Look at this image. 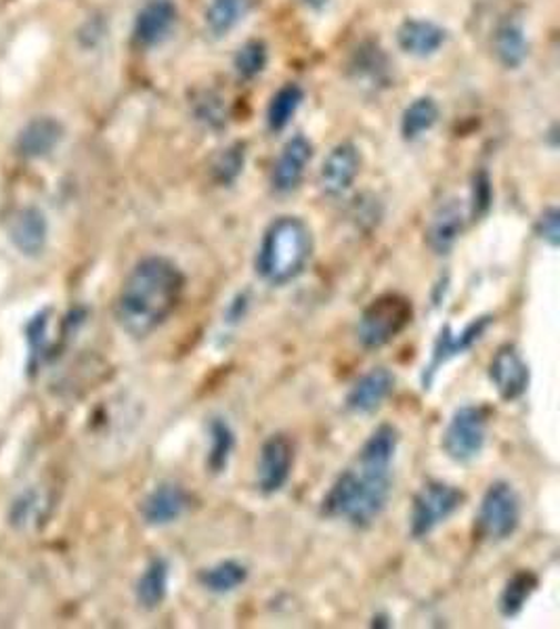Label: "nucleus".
<instances>
[{
    "instance_id": "f257e3e1",
    "label": "nucleus",
    "mask_w": 560,
    "mask_h": 629,
    "mask_svg": "<svg viewBox=\"0 0 560 629\" xmlns=\"http://www.w3.org/2000/svg\"><path fill=\"white\" fill-rule=\"evenodd\" d=\"M397 447V428L390 424L378 426L364 443L355 464L329 487L322 501V513L355 527H369L387 508Z\"/></svg>"
},
{
    "instance_id": "f03ea898",
    "label": "nucleus",
    "mask_w": 560,
    "mask_h": 629,
    "mask_svg": "<svg viewBox=\"0 0 560 629\" xmlns=\"http://www.w3.org/2000/svg\"><path fill=\"white\" fill-rule=\"evenodd\" d=\"M185 290V275L166 256H147L126 275L116 298V322L129 336L145 338L166 324Z\"/></svg>"
},
{
    "instance_id": "7ed1b4c3",
    "label": "nucleus",
    "mask_w": 560,
    "mask_h": 629,
    "mask_svg": "<svg viewBox=\"0 0 560 629\" xmlns=\"http://www.w3.org/2000/svg\"><path fill=\"white\" fill-rule=\"evenodd\" d=\"M313 235L298 216H279L271 223L256 254V273L269 286H288L309 265Z\"/></svg>"
},
{
    "instance_id": "20e7f679",
    "label": "nucleus",
    "mask_w": 560,
    "mask_h": 629,
    "mask_svg": "<svg viewBox=\"0 0 560 629\" xmlns=\"http://www.w3.org/2000/svg\"><path fill=\"white\" fill-rule=\"evenodd\" d=\"M414 306L401 294H385L366 306L357 324V341L367 351L393 343L411 324Z\"/></svg>"
},
{
    "instance_id": "39448f33",
    "label": "nucleus",
    "mask_w": 560,
    "mask_h": 629,
    "mask_svg": "<svg viewBox=\"0 0 560 629\" xmlns=\"http://www.w3.org/2000/svg\"><path fill=\"white\" fill-rule=\"evenodd\" d=\"M521 497L517 489L506 480H496L481 499L477 518L479 534L491 544L506 541L521 527Z\"/></svg>"
},
{
    "instance_id": "423d86ee",
    "label": "nucleus",
    "mask_w": 560,
    "mask_h": 629,
    "mask_svg": "<svg viewBox=\"0 0 560 629\" xmlns=\"http://www.w3.org/2000/svg\"><path fill=\"white\" fill-rule=\"evenodd\" d=\"M489 430V414L479 405H464L454 412L445 428L441 447L445 456L458 464H468L483 454Z\"/></svg>"
},
{
    "instance_id": "0eeeda50",
    "label": "nucleus",
    "mask_w": 560,
    "mask_h": 629,
    "mask_svg": "<svg viewBox=\"0 0 560 629\" xmlns=\"http://www.w3.org/2000/svg\"><path fill=\"white\" fill-rule=\"evenodd\" d=\"M464 491L447 483H426L414 497L409 534L414 539H426L462 508Z\"/></svg>"
},
{
    "instance_id": "6e6552de",
    "label": "nucleus",
    "mask_w": 560,
    "mask_h": 629,
    "mask_svg": "<svg viewBox=\"0 0 560 629\" xmlns=\"http://www.w3.org/2000/svg\"><path fill=\"white\" fill-rule=\"evenodd\" d=\"M491 324H493V317L485 315V317L472 319L470 324L464 325L462 332H454L451 325H445L444 329L439 332L437 341H435L432 357H430V363L426 365L425 374H422L425 388L432 384L435 376L439 374V369L444 367L445 363L468 353L475 344L479 343Z\"/></svg>"
},
{
    "instance_id": "1a4fd4ad",
    "label": "nucleus",
    "mask_w": 560,
    "mask_h": 629,
    "mask_svg": "<svg viewBox=\"0 0 560 629\" xmlns=\"http://www.w3.org/2000/svg\"><path fill=\"white\" fill-rule=\"evenodd\" d=\"M292 466H294V445L286 435H273L263 443L258 468H256V483L265 496L279 494L291 480Z\"/></svg>"
},
{
    "instance_id": "9d476101",
    "label": "nucleus",
    "mask_w": 560,
    "mask_h": 629,
    "mask_svg": "<svg viewBox=\"0 0 560 629\" xmlns=\"http://www.w3.org/2000/svg\"><path fill=\"white\" fill-rule=\"evenodd\" d=\"M489 381L503 400L521 399L529 388L531 372L515 346H502L489 363Z\"/></svg>"
},
{
    "instance_id": "9b49d317",
    "label": "nucleus",
    "mask_w": 560,
    "mask_h": 629,
    "mask_svg": "<svg viewBox=\"0 0 560 629\" xmlns=\"http://www.w3.org/2000/svg\"><path fill=\"white\" fill-rule=\"evenodd\" d=\"M362 166V158L353 143H340L328 153L322 172H319V187L329 197H340L345 195Z\"/></svg>"
},
{
    "instance_id": "f8f14e48",
    "label": "nucleus",
    "mask_w": 560,
    "mask_h": 629,
    "mask_svg": "<svg viewBox=\"0 0 560 629\" xmlns=\"http://www.w3.org/2000/svg\"><path fill=\"white\" fill-rule=\"evenodd\" d=\"M395 388V376L387 367H374L350 386L347 409L357 416L374 414L383 407Z\"/></svg>"
},
{
    "instance_id": "ddd939ff",
    "label": "nucleus",
    "mask_w": 560,
    "mask_h": 629,
    "mask_svg": "<svg viewBox=\"0 0 560 629\" xmlns=\"http://www.w3.org/2000/svg\"><path fill=\"white\" fill-rule=\"evenodd\" d=\"M310 158H313V145L309 139H305L303 134L292 136L273 166L271 174L273 190L277 193H291L296 190L305 176Z\"/></svg>"
},
{
    "instance_id": "4468645a",
    "label": "nucleus",
    "mask_w": 560,
    "mask_h": 629,
    "mask_svg": "<svg viewBox=\"0 0 560 629\" xmlns=\"http://www.w3.org/2000/svg\"><path fill=\"white\" fill-rule=\"evenodd\" d=\"M192 499L181 485L164 483L155 487L150 496L141 504V518L150 527H166L173 525L181 516L190 510Z\"/></svg>"
},
{
    "instance_id": "2eb2a0df",
    "label": "nucleus",
    "mask_w": 560,
    "mask_h": 629,
    "mask_svg": "<svg viewBox=\"0 0 560 629\" xmlns=\"http://www.w3.org/2000/svg\"><path fill=\"white\" fill-rule=\"evenodd\" d=\"M464 227H466V214H464L462 204L458 200H447L430 216V223L426 230L428 248L439 256L449 254L458 244Z\"/></svg>"
},
{
    "instance_id": "dca6fc26",
    "label": "nucleus",
    "mask_w": 560,
    "mask_h": 629,
    "mask_svg": "<svg viewBox=\"0 0 560 629\" xmlns=\"http://www.w3.org/2000/svg\"><path fill=\"white\" fill-rule=\"evenodd\" d=\"M176 23L173 0H150L136 16L135 39L143 47H154L171 34Z\"/></svg>"
},
{
    "instance_id": "f3484780",
    "label": "nucleus",
    "mask_w": 560,
    "mask_h": 629,
    "mask_svg": "<svg viewBox=\"0 0 560 629\" xmlns=\"http://www.w3.org/2000/svg\"><path fill=\"white\" fill-rule=\"evenodd\" d=\"M47 219L39 209H21L9 223L13 246L26 256H37L47 246Z\"/></svg>"
},
{
    "instance_id": "a211bd4d",
    "label": "nucleus",
    "mask_w": 560,
    "mask_h": 629,
    "mask_svg": "<svg viewBox=\"0 0 560 629\" xmlns=\"http://www.w3.org/2000/svg\"><path fill=\"white\" fill-rule=\"evenodd\" d=\"M397 42L409 55L428 58L444 47L445 30L432 21L407 20L397 32Z\"/></svg>"
},
{
    "instance_id": "6ab92c4d",
    "label": "nucleus",
    "mask_w": 560,
    "mask_h": 629,
    "mask_svg": "<svg viewBox=\"0 0 560 629\" xmlns=\"http://www.w3.org/2000/svg\"><path fill=\"white\" fill-rule=\"evenodd\" d=\"M61 134H63V129L55 118H49V115L37 118L21 131L20 139H18V152L23 158H32V160L42 158L58 148Z\"/></svg>"
},
{
    "instance_id": "aec40b11",
    "label": "nucleus",
    "mask_w": 560,
    "mask_h": 629,
    "mask_svg": "<svg viewBox=\"0 0 560 629\" xmlns=\"http://www.w3.org/2000/svg\"><path fill=\"white\" fill-rule=\"evenodd\" d=\"M169 581H171V565L164 558H154L136 581V602L143 609H157L169 596Z\"/></svg>"
},
{
    "instance_id": "412c9836",
    "label": "nucleus",
    "mask_w": 560,
    "mask_h": 629,
    "mask_svg": "<svg viewBox=\"0 0 560 629\" xmlns=\"http://www.w3.org/2000/svg\"><path fill=\"white\" fill-rule=\"evenodd\" d=\"M248 567L240 560H223L197 575L200 586L216 596H225L240 590L248 581Z\"/></svg>"
},
{
    "instance_id": "4be33fe9",
    "label": "nucleus",
    "mask_w": 560,
    "mask_h": 629,
    "mask_svg": "<svg viewBox=\"0 0 560 629\" xmlns=\"http://www.w3.org/2000/svg\"><path fill=\"white\" fill-rule=\"evenodd\" d=\"M252 0H213L206 9V26L214 37H225L251 11Z\"/></svg>"
},
{
    "instance_id": "5701e85b",
    "label": "nucleus",
    "mask_w": 560,
    "mask_h": 629,
    "mask_svg": "<svg viewBox=\"0 0 560 629\" xmlns=\"http://www.w3.org/2000/svg\"><path fill=\"white\" fill-rule=\"evenodd\" d=\"M538 588V577L531 571L515 572L500 594V612L503 617H517L531 594Z\"/></svg>"
},
{
    "instance_id": "b1692460",
    "label": "nucleus",
    "mask_w": 560,
    "mask_h": 629,
    "mask_svg": "<svg viewBox=\"0 0 560 629\" xmlns=\"http://www.w3.org/2000/svg\"><path fill=\"white\" fill-rule=\"evenodd\" d=\"M437 120H439V105L435 103V99L420 97L407 108L401 120V133L407 141H414L428 133L437 124Z\"/></svg>"
},
{
    "instance_id": "393cba45",
    "label": "nucleus",
    "mask_w": 560,
    "mask_h": 629,
    "mask_svg": "<svg viewBox=\"0 0 560 629\" xmlns=\"http://www.w3.org/2000/svg\"><path fill=\"white\" fill-rule=\"evenodd\" d=\"M303 99H305V93L298 84L282 87L271 99L269 112H267L271 131H284L291 124L294 114L298 112Z\"/></svg>"
},
{
    "instance_id": "a878e982",
    "label": "nucleus",
    "mask_w": 560,
    "mask_h": 629,
    "mask_svg": "<svg viewBox=\"0 0 560 629\" xmlns=\"http://www.w3.org/2000/svg\"><path fill=\"white\" fill-rule=\"evenodd\" d=\"M233 449H235V433L230 422L214 418L211 422V452H208V468L214 475H221L227 470Z\"/></svg>"
},
{
    "instance_id": "bb28decb",
    "label": "nucleus",
    "mask_w": 560,
    "mask_h": 629,
    "mask_svg": "<svg viewBox=\"0 0 560 629\" xmlns=\"http://www.w3.org/2000/svg\"><path fill=\"white\" fill-rule=\"evenodd\" d=\"M496 53L506 68H519L527 58V40L517 21H506L496 34Z\"/></svg>"
},
{
    "instance_id": "cd10ccee",
    "label": "nucleus",
    "mask_w": 560,
    "mask_h": 629,
    "mask_svg": "<svg viewBox=\"0 0 560 629\" xmlns=\"http://www.w3.org/2000/svg\"><path fill=\"white\" fill-rule=\"evenodd\" d=\"M267 65V47L263 40H248L235 55V70L246 80L258 77Z\"/></svg>"
},
{
    "instance_id": "c85d7f7f",
    "label": "nucleus",
    "mask_w": 560,
    "mask_h": 629,
    "mask_svg": "<svg viewBox=\"0 0 560 629\" xmlns=\"http://www.w3.org/2000/svg\"><path fill=\"white\" fill-rule=\"evenodd\" d=\"M244 162H246L244 145L242 143L232 145L230 150H225L216 158V162H214V179L221 185H230L240 176V172L244 171Z\"/></svg>"
},
{
    "instance_id": "c756f323",
    "label": "nucleus",
    "mask_w": 560,
    "mask_h": 629,
    "mask_svg": "<svg viewBox=\"0 0 560 629\" xmlns=\"http://www.w3.org/2000/svg\"><path fill=\"white\" fill-rule=\"evenodd\" d=\"M195 114L197 120H202L204 124L218 129L225 124V108H223V99L214 93H204L202 99L195 101Z\"/></svg>"
},
{
    "instance_id": "7c9ffc66",
    "label": "nucleus",
    "mask_w": 560,
    "mask_h": 629,
    "mask_svg": "<svg viewBox=\"0 0 560 629\" xmlns=\"http://www.w3.org/2000/svg\"><path fill=\"white\" fill-rule=\"evenodd\" d=\"M559 210L548 209L541 214L540 223H538V233L541 240L548 242L552 248L559 246L560 227H559Z\"/></svg>"
},
{
    "instance_id": "2f4dec72",
    "label": "nucleus",
    "mask_w": 560,
    "mask_h": 629,
    "mask_svg": "<svg viewBox=\"0 0 560 629\" xmlns=\"http://www.w3.org/2000/svg\"><path fill=\"white\" fill-rule=\"evenodd\" d=\"M246 311H248V296L246 294H237V298L233 301L232 305H230V311H227V319L235 324V322L244 319Z\"/></svg>"
},
{
    "instance_id": "473e14b6",
    "label": "nucleus",
    "mask_w": 560,
    "mask_h": 629,
    "mask_svg": "<svg viewBox=\"0 0 560 629\" xmlns=\"http://www.w3.org/2000/svg\"><path fill=\"white\" fill-rule=\"evenodd\" d=\"M487 204H489V185H487V181H485V183L477 181V187H475V209H477V206L487 209Z\"/></svg>"
},
{
    "instance_id": "72a5a7b5",
    "label": "nucleus",
    "mask_w": 560,
    "mask_h": 629,
    "mask_svg": "<svg viewBox=\"0 0 560 629\" xmlns=\"http://www.w3.org/2000/svg\"><path fill=\"white\" fill-rule=\"evenodd\" d=\"M310 9H324L328 4V0H303Z\"/></svg>"
}]
</instances>
